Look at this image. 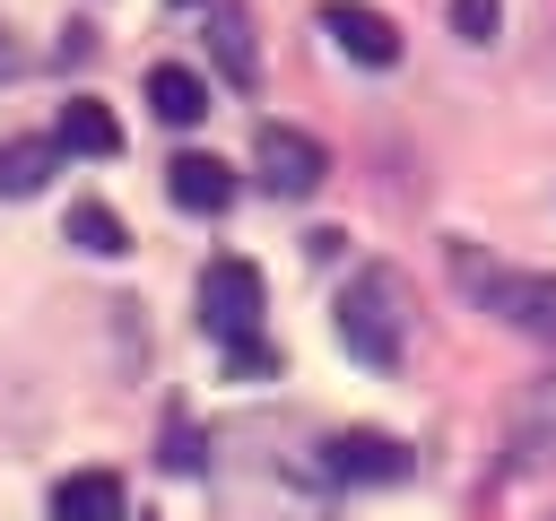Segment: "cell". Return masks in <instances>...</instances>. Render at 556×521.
I'll return each mask as SVG.
<instances>
[{"mask_svg": "<svg viewBox=\"0 0 556 521\" xmlns=\"http://www.w3.org/2000/svg\"><path fill=\"white\" fill-rule=\"evenodd\" d=\"M208 486L226 521H330L321 434L287 408H252L208 434Z\"/></svg>", "mask_w": 556, "mask_h": 521, "instance_id": "obj_1", "label": "cell"}, {"mask_svg": "<svg viewBox=\"0 0 556 521\" xmlns=\"http://www.w3.org/2000/svg\"><path fill=\"white\" fill-rule=\"evenodd\" d=\"M339 347L356 356V365H374V373H391L400 356H408V330H417V295H408V278L391 269V260H365L348 287H339Z\"/></svg>", "mask_w": 556, "mask_h": 521, "instance_id": "obj_2", "label": "cell"}, {"mask_svg": "<svg viewBox=\"0 0 556 521\" xmlns=\"http://www.w3.org/2000/svg\"><path fill=\"white\" fill-rule=\"evenodd\" d=\"M452 278L504 321V330H521V339H539V347H556V278L547 269H495L478 243H452Z\"/></svg>", "mask_w": 556, "mask_h": 521, "instance_id": "obj_3", "label": "cell"}, {"mask_svg": "<svg viewBox=\"0 0 556 521\" xmlns=\"http://www.w3.org/2000/svg\"><path fill=\"white\" fill-rule=\"evenodd\" d=\"M261 304H269V287H261V269L252 260H208L200 269V330L217 339V347H243V339H261Z\"/></svg>", "mask_w": 556, "mask_h": 521, "instance_id": "obj_4", "label": "cell"}, {"mask_svg": "<svg viewBox=\"0 0 556 521\" xmlns=\"http://www.w3.org/2000/svg\"><path fill=\"white\" fill-rule=\"evenodd\" d=\"M252 174H261V191H278V200H304V191L330 174V156H321V139H313V130L261 122V139H252Z\"/></svg>", "mask_w": 556, "mask_h": 521, "instance_id": "obj_5", "label": "cell"}, {"mask_svg": "<svg viewBox=\"0 0 556 521\" xmlns=\"http://www.w3.org/2000/svg\"><path fill=\"white\" fill-rule=\"evenodd\" d=\"M321 460H330V486H400L417 460H408V443L400 434H374V425H348V434H330L321 443Z\"/></svg>", "mask_w": 556, "mask_h": 521, "instance_id": "obj_6", "label": "cell"}, {"mask_svg": "<svg viewBox=\"0 0 556 521\" xmlns=\"http://www.w3.org/2000/svg\"><path fill=\"white\" fill-rule=\"evenodd\" d=\"M321 35H330L348 61H365V69H391V61H400V26H391L382 9H365V0H321Z\"/></svg>", "mask_w": 556, "mask_h": 521, "instance_id": "obj_7", "label": "cell"}, {"mask_svg": "<svg viewBox=\"0 0 556 521\" xmlns=\"http://www.w3.org/2000/svg\"><path fill=\"white\" fill-rule=\"evenodd\" d=\"M165 191H174V208H191V217H217V208L235 200V174H226V156H208V148H182V156L165 165Z\"/></svg>", "mask_w": 556, "mask_h": 521, "instance_id": "obj_8", "label": "cell"}, {"mask_svg": "<svg viewBox=\"0 0 556 521\" xmlns=\"http://www.w3.org/2000/svg\"><path fill=\"white\" fill-rule=\"evenodd\" d=\"M208 52H217V69H226L235 87L261 78V43H252V9H243V0H217V9H208Z\"/></svg>", "mask_w": 556, "mask_h": 521, "instance_id": "obj_9", "label": "cell"}, {"mask_svg": "<svg viewBox=\"0 0 556 521\" xmlns=\"http://www.w3.org/2000/svg\"><path fill=\"white\" fill-rule=\"evenodd\" d=\"M52 148H61V156H122V122H113V104H96V96H70V104H61V130H52Z\"/></svg>", "mask_w": 556, "mask_h": 521, "instance_id": "obj_10", "label": "cell"}, {"mask_svg": "<svg viewBox=\"0 0 556 521\" xmlns=\"http://www.w3.org/2000/svg\"><path fill=\"white\" fill-rule=\"evenodd\" d=\"M122 478L113 469H70L61 486H52V521H122Z\"/></svg>", "mask_w": 556, "mask_h": 521, "instance_id": "obj_11", "label": "cell"}, {"mask_svg": "<svg viewBox=\"0 0 556 521\" xmlns=\"http://www.w3.org/2000/svg\"><path fill=\"white\" fill-rule=\"evenodd\" d=\"M148 113L174 122V130H191V122L208 113V78L182 69V61H156V69H148Z\"/></svg>", "mask_w": 556, "mask_h": 521, "instance_id": "obj_12", "label": "cell"}, {"mask_svg": "<svg viewBox=\"0 0 556 521\" xmlns=\"http://www.w3.org/2000/svg\"><path fill=\"white\" fill-rule=\"evenodd\" d=\"M539 460H556V373L521 399V417H513V469H539Z\"/></svg>", "mask_w": 556, "mask_h": 521, "instance_id": "obj_13", "label": "cell"}, {"mask_svg": "<svg viewBox=\"0 0 556 521\" xmlns=\"http://www.w3.org/2000/svg\"><path fill=\"white\" fill-rule=\"evenodd\" d=\"M52 165H61L52 139H0V200H35L52 182Z\"/></svg>", "mask_w": 556, "mask_h": 521, "instance_id": "obj_14", "label": "cell"}, {"mask_svg": "<svg viewBox=\"0 0 556 521\" xmlns=\"http://www.w3.org/2000/svg\"><path fill=\"white\" fill-rule=\"evenodd\" d=\"M61 226H70V243H78V252H96V260H122V252H130V226H122L104 200H70V217H61Z\"/></svg>", "mask_w": 556, "mask_h": 521, "instance_id": "obj_15", "label": "cell"}, {"mask_svg": "<svg viewBox=\"0 0 556 521\" xmlns=\"http://www.w3.org/2000/svg\"><path fill=\"white\" fill-rule=\"evenodd\" d=\"M156 460H165V469H208V434L174 417V425H165V452H156Z\"/></svg>", "mask_w": 556, "mask_h": 521, "instance_id": "obj_16", "label": "cell"}, {"mask_svg": "<svg viewBox=\"0 0 556 521\" xmlns=\"http://www.w3.org/2000/svg\"><path fill=\"white\" fill-rule=\"evenodd\" d=\"M495 26H504L495 0H452V35H460V43H495Z\"/></svg>", "mask_w": 556, "mask_h": 521, "instance_id": "obj_17", "label": "cell"}, {"mask_svg": "<svg viewBox=\"0 0 556 521\" xmlns=\"http://www.w3.org/2000/svg\"><path fill=\"white\" fill-rule=\"evenodd\" d=\"M226 373H243V382L252 373H278V347L269 339H243V347H226Z\"/></svg>", "mask_w": 556, "mask_h": 521, "instance_id": "obj_18", "label": "cell"}, {"mask_svg": "<svg viewBox=\"0 0 556 521\" xmlns=\"http://www.w3.org/2000/svg\"><path fill=\"white\" fill-rule=\"evenodd\" d=\"M17 61H26V52H17V35L0 26V78H17Z\"/></svg>", "mask_w": 556, "mask_h": 521, "instance_id": "obj_19", "label": "cell"}]
</instances>
